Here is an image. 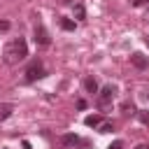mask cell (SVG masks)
I'll return each instance as SVG.
<instances>
[{
    "label": "cell",
    "instance_id": "cell-4",
    "mask_svg": "<svg viewBox=\"0 0 149 149\" xmlns=\"http://www.w3.org/2000/svg\"><path fill=\"white\" fill-rule=\"evenodd\" d=\"M63 144H68V147H84V149L88 147L86 140H81L79 135H72V133L70 135H63Z\"/></svg>",
    "mask_w": 149,
    "mask_h": 149
},
{
    "label": "cell",
    "instance_id": "cell-3",
    "mask_svg": "<svg viewBox=\"0 0 149 149\" xmlns=\"http://www.w3.org/2000/svg\"><path fill=\"white\" fill-rule=\"evenodd\" d=\"M35 42L40 47H49L51 44V37H49V33H47L44 26H35Z\"/></svg>",
    "mask_w": 149,
    "mask_h": 149
},
{
    "label": "cell",
    "instance_id": "cell-20",
    "mask_svg": "<svg viewBox=\"0 0 149 149\" xmlns=\"http://www.w3.org/2000/svg\"><path fill=\"white\" fill-rule=\"evenodd\" d=\"M147 7H149V0H147Z\"/></svg>",
    "mask_w": 149,
    "mask_h": 149
},
{
    "label": "cell",
    "instance_id": "cell-12",
    "mask_svg": "<svg viewBox=\"0 0 149 149\" xmlns=\"http://www.w3.org/2000/svg\"><path fill=\"white\" fill-rule=\"evenodd\" d=\"M137 119H140L142 123H147V126H149V112H144V109H140V112H137Z\"/></svg>",
    "mask_w": 149,
    "mask_h": 149
},
{
    "label": "cell",
    "instance_id": "cell-6",
    "mask_svg": "<svg viewBox=\"0 0 149 149\" xmlns=\"http://www.w3.org/2000/svg\"><path fill=\"white\" fill-rule=\"evenodd\" d=\"M112 95H114V86H105V88L100 91V105L105 107V105L112 100Z\"/></svg>",
    "mask_w": 149,
    "mask_h": 149
},
{
    "label": "cell",
    "instance_id": "cell-2",
    "mask_svg": "<svg viewBox=\"0 0 149 149\" xmlns=\"http://www.w3.org/2000/svg\"><path fill=\"white\" fill-rule=\"evenodd\" d=\"M40 77H44V68H42L40 61H35V63L26 70V81H35V79H40Z\"/></svg>",
    "mask_w": 149,
    "mask_h": 149
},
{
    "label": "cell",
    "instance_id": "cell-1",
    "mask_svg": "<svg viewBox=\"0 0 149 149\" xmlns=\"http://www.w3.org/2000/svg\"><path fill=\"white\" fill-rule=\"evenodd\" d=\"M28 56V47H26V40H14V42H9L7 44V49H5V61L7 63H19V61H23Z\"/></svg>",
    "mask_w": 149,
    "mask_h": 149
},
{
    "label": "cell",
    "instance_id": "cell-10",
    "mask_svg": "<svg viewBox=\"0 0 149 149\" xmlns=\"http://www.w3.org/2000/svg\"><path fill=\"white\" fill-rule=\"evenodd\" d=\"M12 114V105H0V121H5Z\"/></svg>",
    "mask_w": 149,
    "mask_h": 149
},
{
    "label": "cell",
    "instance_id": "cell-14",
    "mask_svg": "<svg viewBox=\"0 0 149 149\" xmlns=\"http://www.w3.org/2000/svg\"><path fill=\"white\" fill-rule=\"evenodd\" d=\"M9 30V21H0V33H7Z\"/></svg>",
    "mask_w": 149,
    "mask_h": 149
},
{
    "label": "cell",
    "instance_id": "cell-15",
    "mask_svg": "<svg viewBox=\"0 0 149 149\" xmlns=\"http://www.w3.org/2000/svg\"><path fill=\"white\" fill-rule=\"evenodd\" d=\"M109 130H112L109 123H102V126H100V133H109Z\"/></svg>",
    "mask_w": 149,
    "mask_h": 149
},
{
    "label": "cell",
    "instance_id": "cell-7",
    "mask_svg": "<svg viewBox=\"0 0 149 149\" xmlns=\"http://www.w3.org/2000/svg\"><path fill=\"white\" fill-rule=\"evenodd\" d=\"M84 88H86L88 93H98V81H95L93 77H86V79H84Z\"/></svg>",
    "mask_w": 149,
    "mask_h": 149
},
{
    "label": "cell",
    "instance_id": "cell-17",
    "mask_svg": "<svg viewBox=\"0 0 149 149\" xmlns=\"http://www.w3.org/2000/svg\"><path fill=\"white\" fill-rule=\"evenodd\" d=\"M135 149H149V144H137Z\"/></svg>",
    "mask_w": 149,
    "mask_h": 149
},
{
    "label": "cell",
    "instance_id": "cell-8",
    "mask_svg": "<svg viewBox=\"0 0 149 149\" xmlns=\"http://www.w3.org/2000/svg\"><path fill=\"white\" fill-rule=\"evenodd\" d=\"M74 19H79V21H81V19H86V9H84V5H81V2H77V5H74Z\"/></svg>",
    "mask_w": 149,
    "mask_h": 149
},
{
    "label": "cell",
    "instance_id": "cell-18",
    "mask_svg": "<svg viewBox=\"0 0 149 149\" xmlns=\"http://www.w3.org/2000/svg\"><path fill=\"white\" fill-rule=\"evenodd\" d=\"M23 149H30V142H26V140H23Z\"/></svg>",
    "mask_w": 149,
    "mask_h": 149
},
{
    "label": "cell",
    "instance_id": "cell-9",
    "mask_svg": "<svg viewBox=\"0 0 149 149\" xmlns=\"http://www.w3.org/2000/svg\"><path fill=\"white\" fill-rule=\"evenodd\" d=\"M84 123H86V126H91V128H93V126H100V116H98V114H91V116H86V119H84Z\"/></svg>",
    "mask_w": 149,
    "mask_h": 149
},
{
    "label": "cell",
    "instance_id": "cell-19",
    "mask_svg": "<svg viewBox=\"0 0 149 149\" xmlns=\"http://www.w3.org/2000/svg\"><path fill=\"white\" fill-rule=\"evenodd\" d=\"M147 44H149V37H147Z\"/></svg>",
    "mask_w": 149,
    "mask_h": 149
},
{
    "label": "cell",
    "instance_id": "cell-13",
    "mask_svg": "<svg viewBox=\"0 0 149 149\" xmlns=\"http://www.w3.org/2000/svg\"><path fill=\"white\" fill-rule=\"evenodd\" d=\"M107 149H123V142H121V140H114V142H112Z\"/></svg>",
    "mask_w": 149,
    "mask_h": 149
},
{
    "label": "cell",
    "instance_id": "cell-5",
    "mask_svg": "<svg viewBox=\"0 0 149 149\" xmlns=\"http://www.w3.org/2000/svg\"><path fill=\"white\" fill-rule=\"evenodd\" d=\"M130 63H133V65H135L137 70H144V68L149 65V61H147V58H144L142 54H137V51H135V54L130 56Z\"/></svg>",
    "mask_w": 149,
    "mask_h": 149
},
{
    "label": "cell",
    "instance_id": "cell-11",
    "mask_svg": "<svg viewBox=\"0 0 149 149\" xmlns=\"http://www.w3.org/2000/svg\"><path fill=\"white\" fill-rule=\"evenodd\" d=\"M61 28L63 30H74V21L72 19H61Z\"/></svg>",
    "mask_w": 149,
    "mask_h": 149
},
{
    "label": "cell",
    "instance_id": "cell-16",
    "mask_svg": "<svg viewBox=\"0 0 149 149\" xmlns=\"http://www.w3.org/2000/svg\"><path fill=\"white\" fill-rule=\"evenodd\" d=\"M133 5L135 7H142V5H147V0H133Z\"/></svg>",
    "mask_w": 149,
    "mask_h": 149
}]
</instances>
